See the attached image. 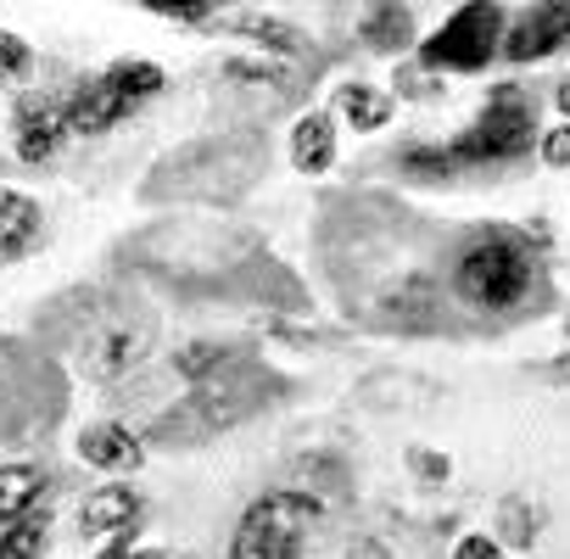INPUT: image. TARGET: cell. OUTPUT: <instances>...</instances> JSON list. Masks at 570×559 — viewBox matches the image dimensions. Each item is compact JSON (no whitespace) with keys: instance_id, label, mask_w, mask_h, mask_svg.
Returning <instances> with one entry per match:
<instances>
[{"instance_id":"1","label":"cell","mask_w":570,"mask_h":559,"mask_svg":"<svg viewBox=\"0 0 570 559\" xmlns=\"http://www.w3.org/2000/svg\"><path fill=\"white\" fill-rule=\"evenodd\" d=\"M537 286V246L520 235V229H481L459 268H453V292L470 314H509L531 297Z\"/></svg>"},{"instance_id":"2","label":"cell","mask_w":570,"mask_h":559,"mask_svg":"<svg viewBox=\"0 0 570 559\" xmlns=\"http://www.w3.org/2000/svg\"><path fill=\"white\" fill-rule=\"evenodd\" d=\"M163 85H168V73H163V62H151V57H124V62H112V68L79 79L73 90H62L68 135H73V140H96V135L129 124L146 101L163 96Z\"/></svg>"},{"instance_id":"3","label":"cell","mask_w":570,"mask_h":559,"mask_svg":"<svg viewBox=\"0 0 570 559\" xmlns=\"http://www.w3.org/2000/svg\"><path fill=\"white\" fill-rule=\"evenodd\" d=\"M320 514H325V503L314 492H297V487L263 492L246 503V514L229 537V559H303Z\"/></svg>"},{"instance_id":"4","label":"cell","mask_w":570,"mask_h":559,"mask_svg":"<svg viewBox=\"0 0 570 559\" xmlns=\"http://www.w3.org/2000/svg\"><path fill=\"white\" fill-rule=\"evenodd\" d=\"M525 146H537V118H531V96L520 85H492L487 107L475 112L470 129H459L442 151L459 168H492V163H509L520 157Z\"/></svg>"},{"instance_id":"5","label":"cell","mask_w":570,"mask_h":559,"mask_svg":"<svg viewBox=\"0 0 570 559\" xmlns=\"http://www.w3.org/2000/svg\"><path fill=\"white\" fill-rule=\"evenodd\" d=\"M503 29H509V12L492 7V0H470V7H459L436 35L420 40V62L425 73H481L498 62L503 51Z\"/></svg>"},{"instance_id":"6","label":"cell","mask_w":570,"mask_h":559,"mask_svg":"<svg viewBox=\"0 0 570 559\" xmlns=\"http://www.w3.org/2000/svg\"><path fill=\"white\" fill-rule=\"evenodd\" d=\"M68 112H62V90H23L12 101V146L23 163H51L68 146Z\"/></svg>"},{"instance_id":"7","label":"cell","mask_w":570,"mask_h":559,"mask_svg":"<svg viewBox=\"0 0 570 559\" xmlns=\"http://www.w3.org/2000/svg\"><path fill=\"white\" fill-rule=\"evenodd\" d=\"M564 46H570V0H542V7H525L520 18H509L498 57L525 68V62H548Z\"/></svg>"},{"instance_id":"8","label":"cell","mask_w":570,"mask_h":559,"mask_svg":"<svg viewBox=\"0 0 570 559\" xmlns=\"http://www.w3.org/2000/svg\"><path fill=\"white\" fill-rule=\"evenodd\" d=\"M73 448H79V459H85L90 470H107V475H135V470L146 464V442H140L129 425H118V420L85 425Z\"/></svg>"},{"instance_id":"9","label":"cell","mask_w":570,"mask_h":559,"mask_svg":"<svg viewBox=\"0 0 570 559\" xmlns=\"http://www.w3.org/2000/svg\"><path fill=\"white\" fill-rule=\"evenodd\" d=\"M146 514V503H140V492L129 487V481H107V487H96L85 503H79V531L85 537H124L135 520Z\"/></svg>"},{"instance_id":"10","label":"cell","mask_w":570,"mask_h":559,"mask_svg":"<svg viewBox=\"0 0 570 559\" xmlns=\"http://www.w3.org/2000/svg\"><path fill=\"white\" fill-rule=\"evenodd\" d=\"M336 140H342V124H336V112L325 107V112H303L297 124H292V168L297 174H308V179H320V174H331L336 168Z\"/></svg>"},{"instance_id":"11","label":"cell","mask_w":570,"mask_h":559,"mask_svg":"<svg viewBox=\"0 0 570 559\" xmlns=\"http://www.w3.org/2000/svg\"><path fill=\"white\" fill-rule=\"evenodd\" d=\"M40 229H46L40 202L29 190H18V185H0V257L29 252L40 241Z\"/></svg>"},{"instance_id":"12","label":"cell","mask_w":570,"mask_h":559,"mask_svg":"<svg viewBox=\"0 0 570 559\" xmlns=\"http://www.w3.org/2000/svg\"><path fill=\"white\" fill-rule=\"evenodd\" d=\"M46 487H51V470L35 464V459L0 464V531H7L18 514H29L35 503H46Z\"/></svg>"},{"instance_id":"13","label":"cell","mask_w":570,"mask_h":559,"mask_svg":"<svg viewBox=\"0 0 570 559\" xmlns=\"http://www.w3.org/2000/svg\"><path fill=\"white\" fill-rule=\"evenodd\" d=\"M331 112H336V124H347V129H358V135H375V129L392 124L397 96H392V90H375V85H342Z\"/></svg>"},{"instance_id":"14","label":"cell","mask_w":570,"mask_h":559,"mask_svg":"<svg viewBox=\"0 0 570 559\" xmlns=\"http://www.w3.org/2000/svg\"><path fill=\"white\" fill-rule=\"evenodd\" d=\"M224 29H235V35L268 46L274 57H308V51H314L297 23H279V18H263V12H235V7H229V12H224Z\"/></svg>"},{"instance_id":"15","label":"cell","mask_w":570,"mask_h":559,"mask_svg":"<svg viewBox=\"0 0 570 559\" xmlns=\"http://www.w3.org/2000/svg\"><path fill=\"white\" fill-rule=\"evenodd\" d=\"M414 7H370L364 18H358V40L370 46V51H381V57H397V51H409L414 46Z\"/></svg>"},{"instance_id":"16","label":"cell","mask_w":570,"mask_h":559,"mask_svg":"<svg viewBox=\"0 0 570 559\" xmlns=\"http://www.w3.org/2000/svg\"><path fill=\"white\" fill-rule=\"evenodd\" d=\"M46 537H51V509L35 503L29 514H18L7 531H0V559H40Z\"/></svg>"},{"instance_id":"17","label":"cell","mask_w":570,"mask_h":559,"mask_svg":"<svg viewBox=\"0 0 570 559\" xmlns=\"http://www.w3.org/2000/svg\"><path fill=\"white\" fill-rule=\"evenodd\" d=\"M140 353H146V331H101L96 347H90V370H96V375H118V370H129Z\"/></svg>"},{"instance_id":"18","label":"cell","mask_w":570,"mask_h":559,"mask_svg":"<svg viewBox=\"0 0 570 559\" xmlns=\"http://www.w3.org/2000/svg\"><path fill=\"white\" fill-rule=\"evenodd\" d=\"M542 509L537 503H525V498H503L498 503V542H509V548H531L537 542V531H542Z\"/></svg>"},{"instance_id":"19","label":"cell","mask_w":570,"mask_h":559,"mask_svg":"<svg viewBox=\"0 0 570 559\" xmlns=\"http://www.w3.org/2000/svg\"><path fill=\"white\" fill-rule=\"evenodd\" d=\"M146 12L163 23H185V29H224L229 7H207V0H146Z\"/></svg>"},{"instance_id":"20","label":"cell","mask_w":570,"mask_h":559,"mask_svg":"<svg viewBox=\"0 0 570 559\" xmlns=\"http://www.w3.org/2000/svg\"><path fill=\"white\" fill-rule=\"evenodd\" d=\"M218 79L224 85H240V90H285V85H292L279 62H240V57L218 62Z\"/></svg>"},{"instance_id":"21","label":"cell","mask_w":570,"mask_h":559,"mask_svg":"<svg viewBox=\"0 0 570 559\" xmlns=\"http://www.w3.org/2000/svg\"><path fill=\"white\" fill-rule=\"evenodd\" d=\"M403 174L436 185V179H453V163H448L442 146H409V151H403Z\"/></svg>"},{"instance_id":"22","label":"cell","mask_w":570,"mask_h":559,"mask_svg":"<svg viewBox=\"0 0 570 559\" xmlns=\"http://www.w3.org/2000/svg\"><path fill=\"white\" fill-rule=\"evenodd\" d=\"M29 68H35L29 40H18L12 29H0V85H18V79H29Z\"/></svg>"},{"instance_id":"23","label":"cell","mask_w":570,"mask_h":559,"mask_svg":"<svg viewBox=\"0 0 570 559\" xmlns=\"http://www.w3.org/2000/svg\"><path fill=\"white\" fill-rule=\"evenodd\" d=\"M392 96H414V101H436V96H442V79L409 62V68H397V85H392Z\"/></svg>"},{"instance_id":"24","label":"cell","mask_w":570,"mask_h":559,"mask_svg":"<svg viewBox=\"0 0 570 559\" xmlns=\"http://www.w3.org/2000/svg\"><path fill=\"white\" fill-rule=\"evenodd\" d=\"M409 470H414L420 481H431V487H442V481L453 475L448 453H436V448H409Z\"/></svg>"},{"instance_id":"25","label":"cell","mask_w":570,"mask_h":559,"mask_svg":"<svg viewBox=\"0 0 570 559\" xmlns=\"http://www.w3.org/2000/svg\"><path fill=\"white\" fill-rule=\"evenodd\" d=\"M537 157L548 168H570V124H553L548 135H537Z\"/></svg>"},{"instance_id":"26","label":"cell","mask_w":570,"mask_h":559,"mask_svg":"<svg viewBox=\"0 0 570 559\" xmlns=\"http://www.w3.org/2000/svg\"><path fill=\"white\" fill-rule=\"evenodd\" d=\"M453 559H509V553H503L498 537H487V531H464V537L453 542Z\"/></svg>"},{"instance_id":"27","label":"cell","mask_w":570,"mask_h":559,"mask_svg":"<svg viewBox=\"0 0 570 559\" xmlns=\"http://www.w3.org/2000/svg\"><path fill=\"white\" fill-rule=\"evenodd\" d=\"M174 364H179V375H207L218 364V347H185Z\"/></svg>"},{"instance_id":"28","label":"cell","mask_w":570,"mask_h":559,"mask_svg":"<svg viewBox=\"0 0 570 559\" xmlns=\"http://www.w3.org/2000/svg\"><path fill=\"white\" fill-rule=\"evenodd\" d=\"M537 381H548V386H570V353H559V359H542V364H525Z\"/></svg>"},{"instance_id":"29","label":"cell","mask_w":570,"mask_h":559,"mask_svg":"<svg viewBox=\"0 0 570 559\" xmlns=\"http://www.w3.org/2000/svg\"><path fill=\"white\" fill-rule=\"evenodd\" d=\"M96 559H146V553H140V548H129V542H118V537H112V542H107V548H101V553H96Z\"/></svg>"},{"instance_id":"30","label":"cell","mask_w":570,"mask_h":559,"mask_svg":"<svg viewBox=\"0 0 570 559\" xmlns=\"http://www.w3.org/2000/svg\"><path fill=\"white\" fill-rule=\"evenodd\" d=\"M553 107L564 112V124H570V79H559V90H553Z\"/></svg>"},{"instance_id":"31","label":"cell","mask_w":570,"mask_h":559,"mask_svg":"<svg viewBox=\"0 0 570 559\" xmlns=\"http://www.w3.org/2000/svg\"><path fill=\"white\" fill-rule=\"evenodd\" d=\"M564 331H570V320H564Z\"/></svg>"}]
</instances>
